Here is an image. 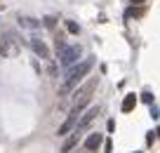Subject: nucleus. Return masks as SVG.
I'll return each instance as SVG.
<instances>
[{
	"instance_id": "nucleus-1",
	"label": "nucleus",
	"mask_w": 160,
	"mask_h": 153,
	"mask_svg": "<svg viewBox=\"0 0 160 153\" xmlns=\"http://www.w3.org/2000/svg\"><path fill=\"white\" fill-rule=\"evenodd\" d=\"M92 66H94V61H92V59H85V61H80V64H73V66H71L68 73H66V78H64V85H61V89H59L61 97H64V94H68L71 89L80 83V80L85 78V75L92 71Z\"/></svg>"
},
{
	"instance_id": "nucleus-2",
	"label": "nucleus",
	"mask_w": 160,
	"mask_h": 153,
	"mask_svg": "<svg viewBox=\"0 0 160 153\" xmlns=\"http://www.w3.org/2000/svg\"><path fill=\"white\" fill-rule=\"evenodd\" d=\"M19 52V38L14 33H2L0 35V57H14Z\"/></svg>"
},
{
	"instance_id": "nucleus-3",
	"label": "nucleus",
	"mask_w": 160,
	"mask_h": 153,
	"mask_svg": "<svg viewBox=\"0 0 160 153\" xmlns=\"http://www.w3.org/2000/svg\"><path fill=\"white\" fill-rule=\"evenodd\" d=\"M80 54H82V47L80 45H71V47H61L59 49V64L64 66V69H68V66H73L75 61L80 59Z\"/></svg>"
},
{
	"instance_id": "nucleus-4",
	"label": "nucleus",
	"mask_w": 160,
	"mask_h": 153,
	"mask_svg": "<svg viewBox=\"0 0 160 153\" xmlns=\"http://www.w3.org/2000/svg\"><path fill=\"white\" fill-rule=\"evenodd\" d=\"M94 87H97V78H92L85 87H80L78 92L73 94V109H80V111L85 109L87 101H90V94H92V89H94Z\"/></svg>"
},
{
	"instance_id": "nucleus-5",
	"label": "nucleus",
	"mask_w": 160,
	"mask_h": 153,
	"mask_svg": "<svg viewBox=\"0 0 160 153\" xmlns=\"http://www.w3.org/2000/svg\"><path fill=\"white\" fill-rule=\"evenodd\" d=\"M78 118H80V109H71V113H68V118L64 120V125H61L59 127V137H66V134L71 132V130L75 127V125H78Z\"/></svg>"
},
{
	"instance_id": "nucleus-6",
	"label": "nucleus",
	"mask_w": 160,
	"mask_h": 153,
	"mask_svg": "<svg viewBox=\"0 0 160 153\" xmlns=\"http://www.w3.org/2000/svg\"><path fill=\"white\" fill-rule=\"evenodd\" d=\"M99 111H101V109H99V106H92V109H90V111H87V113H85V115H82V118H80V120H78V125H75V130H78V132H82V130H85V127H87V125H90V123H92V120H94V118H97V115H99Z\"/></svg>"
},
{
	"instance_id": "nucleus-7",
	"label": "nucleus",
	"mask_w": 160,
	"mask_h": 153,
	"mask_svg": "<svg viewBox=\"0 0 160 153\" xmlns=\"http://www.w3.org/2000/svg\"><path fill=\"white\" fill-rule=\"evenodd\" d=\"M31 49H33L40 59H50V47H47L40 38H31Z\"/></svg>"
},
{
	"instance_id": "nucleus-8",
	"label": "nucleus",
	"mask_w": 160,
	"mask_h": 153,
	"mask_svg": "<svg viewBox=\"0 0 160 153\" xmlns=\"http://www.w3.org/2000/svg\"><path fill=\"white\" fill-rule=\"evenodd\" d=\"M101 141H104V134H99V132H92L90 137L85 139V148H87V151H97V148L101 146Z\"/></svg>"
},
{
	"instance_id": "nucleus-9",
	"label": "nucleus",
	"mask_w": 160,
	"mask_h": 153,
	"mask_svg": "<svg viewBox=\"0 0 160 153\" xmlns=\"http://www.w3.org/2000/svg\"><path fill=\"white\" fill-rule=\"evenodd\" d=\"M78 141H80V132H78V130H73V132H71V137L66 139L64 146H61V153H71V151H73V146H75Z\"/></svg>"
},
{
	"instance_id": "nucleus-10",
	"label": "nucleus",
	"mask_w": 160,
	"mask_h": 153,
	"mask_svg": "<svg viewBox=\"0 0 160 153\" xmlns=\"http://www.w3.org/2000/svg\"><path fill=\"white\" fill-rule=\"evenodd\" d=\"M134 106H137V97H134V94H127V97L122 99V111H125V113H130Z\"/></svg>"
},
{
	"instance_id": "nucleus-11",
	"label": "nucleus",
	"mask_w": 160,
	"mask_h": 153,
	"mask_svg": "<svg viewBox=\"0 0 160 153\" xmlns=\"http://www.w3.org/2000/svg\"><path fill=\"white\" fill-rule=\"evenodd\" d=\"M19 24L26 26V28H38V21H35V19H28V17H19Z\"/></svg>"
},
{
	"instance_id": "nucleus-12",
	"label": "nucleus",
	"mask_w": 160,
	"mask_h": 153,
	"mask_svg": "<svg viewBox=\"0 0 160 153\" xmlns=\"http://www.w3.org/2000/svg\"><path fill=\"white\" fill-rule=\"evenodd\" d=\"M66 31H68V33H80V26L75 24V21H66Z\"/></svg>"
},
{
	"instance_id": "nucleus-13",
	"label": "nucleus",
	"mask_w": 160,
	"mask_h": 153,
	"mask_svg": "<svg viewBox=\"0 0 160 153\" xmlns=\"http://www.w3.org/2000/svg\"><path fill=\"white\" fill-rule=\"evenodd\" d=\"M141 101H144V104H153V94H151V92H141Z\"/></svg>"
},
{
	"instance_id": "nucleus-14",
	"label": "nucleus",
	"mask_w": 160,
	"mask_h": 153,
	"mask_svg": "<svg viewBox=\"0 0 160 153\" xmlns=\"http://www.w3.org/2000/svg\"><path fill=\"white\" fill-rule=\"evenodd\" d=\"M42 21H45V26H47V28H54V24H57V19H54V17H45Z\"/></svg>"
},
{
	"instance_id": "nucleus-15",
	"label": "nucleus",
	"mask_w": 160,
	"mask_h": 153,
	"mask_svg": "<svg viewBox=\"0 0 160 153\" xmlns=\"http://www.w3.org/2000/svg\"><path fill=\"white\" fill-rule=\"evenodd\" d=\"M104 151H106V153H111V151H113V141H111V139H106V144H104Z\"/></svg>"
},
{
	"instance_id": "nucleus-16",
	"label": "nucleus",
	"mask_w": 160,
	"mask_h": 153,
	"mask_svg": "<svg viewBox=\"0 0 160 153\" xmlns=\"http://www.w3.org/2000/svg\"><path fill=\"white\" fill-rule=\"evenodd\" d=\"M158 115H160V111H158V109H155V106H153V104H151V118H158Z\"/></svg>"
},
{
	"instance_id": "nucleus-17",
	"label": "nucleus",
	"mask_w": 160,
	"mask_h": 153,
	"mask_svg": "<svg viewBox=\"0 0 160 153\" xmlns=\"http://www.w3.org/2000/svg\"><path fill=\"white\" fill-rule=\"evenodd\" d=\"M132 3H137V5H139V3H146V0H132Z\"/></svg>"
},
{
	"instance_id": "nucleus-18",
	"label": "nucleus",
	"mask_w": 160,
	"mask_h": 153,
	"mask_svg": "<svg viewBox=\"0 0 160 153\" xmlns=\"http://www.w3.org/2000/svg\"><path fill=\"white\" fill-rule=\"evenodd\" d=\"M155 134H158V139H160V127H158V130H155Z\"/></svg>"
},
{
	"instance_id": "nucleus-19",
	"label": "nucleus",
	"mask_w": 160,
	"mask_h": 153,
	"mask_svg": "<svg viewBox=\"0 0 160 153\" xmlns=\"http://www.w3.org/2000/svg\"><path fill=\"white\" fill-rule=\"evenodd\" d=\"M134 153H141V151H134Z\"/></svg>"
}]
</instances>
